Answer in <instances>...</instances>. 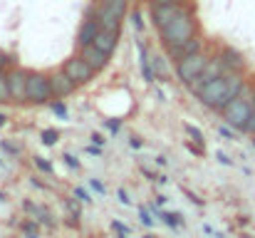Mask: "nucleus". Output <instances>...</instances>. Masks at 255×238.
Segmentation results:
<instances>
[{
	"label": "nucleus",
	"mask_w": 255,
	"mask_h": 238,
	"mask_svg": "<svg viewBox=\"0 0 255 238\" xmlns=\"http://www.w3.org/2000/svg\"><path fill=\"white\" fill-rule=\"evenodd\" d=\"M246 89H248V84H246ZM246 89L236 99H231L221 112L223 122L236 132H246V124H248V117H251V97L246 94Z\"/></svg>",
	"instance_id": "3"
},
{
	"label": "nucleus",
	"mask_w": 255,
	"mask_h": 238,
	"mask_svg": "<svg viewBox=\"0 0 255 238\" xmlns=\"http://www.w3.org/2000/svg\"><path fill=\"white\" fill-rule=\"evenodd\" d=\"M127 15H129V22L134 25V30H136V32H141V30H144V20H141V12H139V10H134V12H127Z\"/></svg>",
	"instance_id": "23"
},
{
	"label": "nucleus",
	"mask_w": 255,
	"mask_h": 238,
	"mask_svg": "<svg viewBox=\"0 0 255 238\" xmlns=\"http://www.w3.org/2000/svg\"><path fill=\"white\" fill-rule=\"evenodd\" d=\"M50 89H52V99H65V97L75 94L77 84H75V79L67 77L62 70H55L50 75Z\"/></svg>",
	"instance_id": "8"
},
{
	"label": "nucleus",
	"mask_w": 255,
	"mask_h": 238,
	"mask_svg": "<svg viewBox=\"0 0 255 238\" xmlns=\"http://www.w3.org/2000/svg\"><path fill=\"white\" fill-rule=\"evenodd\" d=\"M253 147H255V134H253Z\"/></svg>",
	"instance_id": "49"
},
{
	"label": "nucleus",
	"mask_w": 255,
	"mask_h": 238,
	"mask_svg": "<svg viewBox=\"0 0 255 238\" xmlns=\"http://www.w3.org/2000/svg\"><path fill=\"white\" fill-rule=\"evenodd\" d=\"M218 132H221L226 139H236V129H231V127H218Z\"/></svg>",
	"instance_id": "32"
},
{
	"label": "nucleus",
	"mask_w": 255,
	"mask_h": 238,
	"mask_svg": "<svg viewBox=\"0 0 255 238\" xmlns=\"http://www.w3.org/2000/svg\"><path fill=\"white\" fill-rule=\"evenodd\" d=\"M25 84H27V70L12 65L7 70V92H10V102L25 104Z\"/></svg>",
	"instance_id": "7"
},
{
	"label": "nucleus",
	"mask_w": 255,
	"mask_h": 238,
	"mask_svg": "<svg viewBox=\"0 0 255 238\" xmlns=\"http://www.w3.org/2000/svg\"><path fill=\"white\" fill-rule=\"evenodd\" d=\"M62 159H65V164H67L70 169H80V159L72 157L70 152H65V154H62Z\"/></svg>",
	"instance_id": "29"
},
{
	"label": "nucleus",
	"mask_w": 255,
	"mask_h": 238,
	"mask_svg": "<svg viewBox=\"0 0 255 238\" xmlns=\"http://www.w3.org/2000/svg\"><path fill=\"white\" fill-rule=\"evenodd\" d=\"M216 238H226V236H221V234H216Z\"/></svg>",
	"instance_id": "48"
},
{
	"label": "nucleus",
	"mask_w": 255,
	"mask_h": 238,
	"mask_svg": "<svg viewBox=\"0 0 255 238\" xmlns=\"http://www.w3.org/2000/svg\"><path fill=\"white\" fill-rule=\"evenodd\" d=\"M2 149H5L7 154H17V152H20L17 147H12V144H7V142H2Z\"/></svg>",
	"instance_id": "42"
},
{
	"label": "nucleus",
	"mask_w": 255,
	"mask_h": 238,
	"mask_svg": "<svg viewBox=\"0 0 255 238\" xmlns=\"http://www.w3.org/2000/svg\"><path fill=\"white\" fill-rule=\"evenodd\" d=\"M0 166H2V161H0Z\"/></svg>",
	"instance_id": "51"
},
{
	"label": "nucleus",
	"mask_w": 255,
	"mask_h": 238,
	"mask_svg": "<svg viewBox=\"0 0 255 238\" xmlns=\"http://www.w3.org/2000/svg\"><path fill=\"white\" fill-rule=\"evenodd\" d=\"M12 65H15V57H12L10 52L0 50V70H10Z\"/></svg>",
	"instance_id": "24"
},
{
	"label": "nucleus",
	"mask_w": 255,
	"mask_h": 238,
	"mask_svg": "<svg viewBox=\"0 0 255 238\" xmlns=\"http://www.w3.org/2000/svg\"><path fill=\"white\" fill-rule=\"evenodd\" d=\"M186 194H188V191H186ZM188 199H191L196 206H203V199H198V196H193V194H188Z\"/></svg>",
	"instance_id": "43"
},
{
	"label": "nucleus",
	"mask_w": 255,
	"mask_h": 238,
	"mask_svg": "<svg viewBox=\"0 0 255 238\" xmlns=\"http://www.w3.org/2000/svg\"><path fill=\"white\" fill-rule=\"evenodd\" d=\"M107 129L117 134V132L122 129V119H107Z\"/></svg>",
	"instance_id": "30"
},
{
	"label": "nucleus",
	"mask_w": 255,
	"mask_h": 238,
	"mask_svg": "<svg viewBox=\"0 0 255 238\" xmlns=\"http://www.w3.org/2000/svg\"><path fill=\"white\" fill-rule=\"evenodd\" d=\"M166 201H169V199H166V196H156V206H164V204H166Z\"/></svg>",
	"instance_id": "44"
},
{
	"label": "nucleus",
	"mask_w": 255,
	"mask_h": 238,
	"mask_svg": "<svg viewBox=\"0 0 255 238\" xmlns=\"http://www.w3.org/2000/svg\"><path fill=\"white\" fill-rule=\"evenodd\" d=\"M216 57L221 60V65L226 67V72H246V60H243V55H241L236 47L223 45Z\"/></svg>",
	"instance_id": "9"
},
{
	"label": "nucleus",
	"mask_w": 255,
	"mask_h": 238,
	"mask_svg": "<svg viewBox=\"0 0 255 238\" xmlns=\"http://www.w3.org/2000/svg\"><path fill=\"white\" fill-rule=\"evenodd\" d=\"M10 102V92H7V70H0V104Z\"/></svg>",
	"instance_id": "20"
},
{
	"label": "nucleus",
	"mask_w": 255,
	"mask_h": 238,
	"mask_svg": "<svg viewBox=\"0 0 255 238\" xmlns=\"http://www.w3.org/2000/svg\"><path fill=\"white\" fill-rule=\"evenodd\" d=\"M22 231H25V236L27 238H40V229H37L35 221H27V224L22 226Z\"/></svg>",
	"instance_id": "25"
},
{
	"label": "nucleus",
	"mask_w": 255,
	"mask_h": 238,
	"mask_svg": "<svg viewBox=\"0 0 255 238\" xmlns=\"http://www.w3.org/2000/svg\"><path fill=\"white\" fill-rule=\"evenodd\" d=\"M246 238H251V236H246Z\"/></svg>",
	"instance_id": "52"
},
{
	"label": "nucleus",
	"mask_w": 255,
	"mask_h": 238,
	"mask_svg": "<svg viewBox=\"0 0 255 238\" xmlns=\"http://www.w3.org/2000/svg\"><path fill=\"white\" fill-rule=\"evenodd\" d=\"M246 134H255V102H251V117L246 124Z\"/></svg>",
	"instance_id": "27"
},
{
	"label": "nucleus",
	"mask_w": 255,
	"mask_h": 238,
	"mask_svg": "<svg viewBox=\"0 0 255 238\" xmlns=\"http://www.w3.org/2000/svg\"><path fill=\"white\" fill-rule=\"evenodd\" d=\"M67 209L72 211V216H75V219H80V216H82V209H80V201H77V199H67Z\"/></svg>",
	"instance_id": "28"
},
{
	"label": "nucleus",
	"mask_w": 255,
	"mask_h": 238,
	"mask_svg": "<svg viewBox=\"0 0 255 238\" xmlns=\"http://www.w3.org/2000/svg\"><path fill=\"white\" fill-rule=\"evenodd\" d=\"M104 142H107V139H104V137H102L99 132H94V134H92V144H97V147H102Z\"/></svg>",
	"instance_id": "36"
},
{
	"label": "nucleus",
	"mask_w": 255,
	"mask_h": 238,
	"mask_svg": "<svg viewBox=\"0 0 255 238\" xmlns=\"http://www.w3.org/2000/svg\"><path fill=\"white\" fill-rule=\"evenodd\" d=\"M75 196H77L80 201H85V204H92V199H89V194H87L85 189H75Z\"/></svg>",
	"instance_id": "34"
},
{
	"label": "nucleus",
	"mask_w": 255,
	"mask_h": 238,
	"mask_svg": "<svg viewBox=\"0 0 255 238\" xmlns=\"http://www.w3.org/2000/svg\"><path fill=\"white\" fill-rule=\"evenodd\" d=\"M144 238H154V236H144Z\"/></svg>",
	"instance_id": "50"
},
{
	"label": "nucleus",
	"mask_w": 255,
	"mask_h": 238,
	"mask_svg": "<svg viewBox=\"0 0 255 238\" xmlns=\"http://www.w3.org/2000/svg\"><path fill=\"white\" fill-rule=\"evenodd\" d=\"M208 52H193V55H183V57H178L176 60V77L181 84H191L193 79L198 77L201 72H203V67H206V62H208Z\"/></svg>",
	"instance_id": "5"
},
{
	"label": "nucleus",
	"mask_w": 255,
	"mask_h": 238,
	"mask_svg": "<svg viewBox=\"0 0 255 238\" xmlns=\"http://www.w3.org/2000/svg\"><path fill=\"white\" fill-rule=\"evenodd\" d=\"M149 209H151V211H154V214H156L159 219H164V224H166L169 229H178V226L183 224V216H181V214H166V211H159V209H156L154 204H151Z\"/></svg>",
	"instance_id": "18"
},
{
	"label": "nucleus",
	"mask_w": 255,
	"mask_h": 238,
	"mask_svg": "<svg viewBox=\"0 0 255 238\" xmlns=\"http://www.w3.org/2000/svg\"><path fill=\"white\" fill-rule=\"evenodd\" d=\"M129 147H131V149H141V139L131 134V137H129Z\"/></svg>",
	"instance_id": "37"
},
{
	"label": "nucleus",
	"mask_w": 255,
	"mask_h": 238,
	"mask_svg": "<svg viewBox=\"0 0 255 238\" xmlns=\"http://www.w3.org/2000/svg\"><path fill=\"white\" fill-rule=\"evenodd\" d=\"M149 2H176V5H191V0H149Z\"/></svg>",
	"instance_id": "41"
},
{
	"label": "nucleus",
	"mask_w": 255,
	"mask_h": 238,
	"mask_svg": "<svg viewBox=\"0 0 255 238\" xmlns=\"http://www.w3.org/2000/svg\"><path fill=\"white\" fill-rule=\"evenodd\" d=\"M127 236H129V234H122V231H117V236H114V238H127Z\"/></svg>",
	"instance_id": "46"
},
{
	"label": "nucleus",
	"mask_w": 255,
	"mask_h": 238,
	"mask_svg": "<svg viewBox=\"0 0 255 238\" xmlns=\"http://www.w3.org/2000/svg\"><path fill=\"white\" fill-rule=\"evenodd\" d=\"M151 70H154V77L156 79H166L169 77L166 57H161V55H151Z\"/></svg>",
	"instance_id": "17"
},
{
	"label": "nucleus",
	"mask_w": 255,
	"mask_h": 238,
	"mask_svg": "<svg viewBox=\"0 0 255 238\" xmlns=\"http://www.w3.org/2000/svg\"><path fill=\"white\" fill-rule=\"evenodd\" d=\"M112 229H114V231H122V234H129V229H127L122 221H112Z\"/></svg>",
	"instance_id": "39"
},
{
	"label": "nucleus",
	"mask_w": 255,
	"mask_h": 238,
	"mask_svg": "<svg viewBox=\"0 0 255 238\" xmlns=\"http://www.w3.org/2000/svg\"><path fill=\"white\" fill-rule=\"evenodd\" d=\"M40 139H42L45 147H55V144L60 142V132H57V129H45V132L40 134Z\"/></svg>",
	"instance_id": "19"
},
{
	"label": "nucleus",
	"mask_w": 255,
	"mask_h": 238,
	"mask_svg": "<svg viewBox=\"0 0 255 238\" xmlns=\"http://www.w3.org/2000/svg\"><path fill=\"white\" fill-rule=\"evenodd\" d=\"M62 72L67 75L70 79H75V84L77 87H82V84H89L92 79H94V70L87 65L85 60L80 57V55H72L70 60H65V65H62Z\"/></svg>",
	"instance_id": "6"
},
{
	"label": "nucleus",
	"mask_w": 255,
	"mask_h": 238,
	"mask_svg": "<svg viewBox=\"0 0 255 238\" xmlns=\"http://www.w3.org/2000/svg\"><path fill=\"white\" fill-rule=\"evenodd\" d=\"M52 89H50V75L45 72H30L27 70V84H25V102L27 104H50Z\"/></svg>",
	"instance_id": "4"
},
{
	"label": "nucleus",
	"mask_w": 255,
	"mask_h": 238,
	"mask_svg": "<svg viewBox=\"0 0 255 238\" xmlns=\"http://www.w3.org/2000/svg\"><path fill=\"white\" fill-rule=\"evenodd\" d=\"M246 84H248L246 72H223V75L213 77L211 82H206L196 92V97L203 107H208L213 112H223V107L246 89Z\"/></svg>",
	"instance_id": "1"
},
{
	"label": "nucleus",
	"mask_w": 255,
	"mask_h": 238,
	"mask_svg": "<svg viewBox=\"0 0 255 238\" xmlns=\"http://www.w3.org/2000/svg\"><path fill=\"white\" fill-rule=\"evenodd\" d=\"M251 102H255V87H253V94H251Z\"/></svg>",
	"instance_id": "47"
},
{
	"label": "nucleus",
	"mask_w": 255,
	"mask_h": 238,
	"mask_svg": "<svg viewBox=\"0 0 255 238\" xmlns=\"http://www.w3.org/2000/svg\"><path fill=\"white\" fill-rule=\"evenodd\" d=\"M193 35H198V17H196L193 5H181V10L171 17L169 22L164 27H159V37H161V45L166 50L191 40Z\"/></svg>",
	"instance_id": "2"
},
{
	"label": "nucleus",
	"mask_w": 255,
	"mask_h": 238,
	"mask_svg": "<svg viewBox=\"0 0 255 238\" xmlns=\"http://www.w3.org/2000/svg\"><path fill=\"white\" fill-rule=\"evenodd\" d=\"M5 122H7V117H5V114H0V127H5Z\"/></svg>",
	"instance_id": "45"
},
{
	"label": "nucleus",
	"mask_w": 255,
	"mask_h": 238,
	"mask_svg": "<svg viewBox=\"0 0 255 238\" xmlns=\"http://www.w3.org/2000/svg\"><path fill=\"white\" fill-rule=\"evenodd\" d=\"M35 166H37L40 171H45V174H52V164H50L47 159H42V157H35Z\"/></svg>",
	"instance_id": "26"
},
{
	"label": "nucleus",
	"mask_w": 255,
	"mask_h": 238,
	"mask_svg": "<svg viewBox=\"0 0 255 238\" xmlns=\"http://www.w3.org/2000/svg\"><path fill=\"white\" fill-rule=\"evenodd\" d=\"M80 57L85 60L94 72H102V70H107V65H109V55H104V52H102L99 47H94V45L80 47Z\"/></svg>",
	"instance_id": "11"
},
{
	"label": "nucleus",
	"mask_w": 255,
	"mask_h": 238,
	"mask_svg": "<svg viewBox=\"0 0 255 238\" xmlns=\"http://www.w3.org/2000/svg\"><path fill=\"white\" fill-rule=\"evenodd\" d=\"M136 47H139V65H141V72H144V79L146 82H154V70H151V55H149V47L141 42V40H136Z\"/></svg>",
	"instance_id": "15"
},
{
	"label": "nucleus",
	"mask_w": 255,
	"mask_h": 238,
	"mask_svg": "<svg viewBox=\"0 0 255 238\" xmlns=\"http://www.w3.org/2000/svg\"><path fill=\"white\" fill-rule=\"evenodd\" d=\"M139 219H141V224H144V226H154V221H151V216H149V211H146V209H141V211H139Z\"/></svg>",
	"instance_id": "31"
},
{
	"label": "nucleus",
	"mask_w": 255,
	"mask_h": 238,
	"mask_svg": "<svg viewBox=\"0 0 255 238\" xmlns=\"http://www.w3.org/2000/svg\"><path fill=\"white\" fill-rule=\"evenodd\" d=\"M50 107H52V112H55L60 119H67V107H65L62 99H50Z\"/></svg>",
	"instance_id": "21"
},
{
	"label": "nucleus",
	"mask_w": 255,
	"mask_h": 238,
	"mask_svg": "<svg viewBox=\"0 0 255 238\" xmlns=\"http://www.w3.org/2000/svg\"><path fill=\"white\" fill-rule=\"evenodd\" d=\"M87 154H92V157H99V154H102V147L92 144V147H87Z\"/></svg>",
	"instance_id": "40"
},
{
	"label": "nucleus",
	"mask_w": 255,
	"mask_h": 238,
	"mask_svg": "<svg viewBox=\"0 0 255 238\" xmlns=\"http://www.w3.org/2000/svg\"><path fill=\"white\" fill-rule=\"evenodd\" d=\"M201 50H203V37L201 35H193L191 40H186V42H181L176 47H169L166 55H169L171 60H178L183 55H193V52H201Z\"/></svg>",
	"instance_id": "14"
},
{
	"label": "nucleus",
	"mask_w": 255,
	"mask_h": 238,
	"mask_svg": "<svg viewBox=\"0 0 255 238\" xmlns=\"http://www.w3.org/2000/svg\"><path fill=\"white\" fill-rule=\"evenodd\" d=\"M117 196H119V201H122V204H124V206H129V204H131V201H129V196H127V191H124V189H119V191H117Z\"/></svg>",
	"instance_id": "38"
},
{
	"label": "nucleus",
	"mask_w": 255,
	"mask_h": 238,
	"mask_svg": "<svg viewBox=\"0 0 255 238\" xmlns=\"http://www.w3.org/2000/svg\"><path fill=\"white\" fill-rule=\"evenodd\" d=\"M97 32H99V20H97V15H87L85 20H82V25H80V32H77V45H80V47L92 45L94 37H97Z\"/></svg>",
	"instance_id": "13"
},
{
	"label": "nucleus",
	"mask_w": 255,
	"mask_h": 238,
	"mask_svg": "<svg viewBox=\"0 0 255 238\" xmlns=\"http://www.w3.org/2000/svg\"><path fill=\"white\" fill-rule=\"evenodd\" d=\"M94 47H99L104 55H114V50H117V45H119V30H109V27H99V32H97V37H94V42H92Z\"/></svg>",
	"instance_id": "10"
},
{
	"label": "nucleus",
	"mask_w": 255,
	"mask_h": 238,
	"mask_svg": "<svg viewBox=\"0 0 255 238\" xmlns=\"http://www.w3.org/2000/svg\"><path fill=\"white\" fill-rule=\"evenodd\" d=\"M183 129H186V132H188V137H191V139H193V142H196V144H203V142H206V139H203V134H201V129H198V127H193V124H183Z\"/></svg>",
	"instance_id": "22"
},
{
	"label": "nucleus",
	"mask_w": 255,
	"mask_h": 238,
	"mask_svg": "<svg viewBox=\"0 0 255 238\" xmlns=\"http://www.w3.org/2000/svg\"><path fill=\"white\" fill-rule=\"evenodd\" d=\"M216 159H218L223 166H233V159H228L226 154H223V152H216Z\"/></svg>",
	"instance_id": "35"
},
{
	"label": "nucleus",
	"mask_w": 255,
	"mask_h": 238,
	"mask_svg": "<svg viewBox=\"0 0 255 238\" xmlns=\"http://www.w3.org/2000/svg\"><path fill=\"white\" fill-rule=\"evenodd\" d=\"M99 7H104V10H109L114 17L124 20L127 12H129V0H99Z\"/></svg>",
	"instance_id": "16"
},
{
	"label": "nucleus",
	"mask_w": 255,
	"mask_h": 238,
	"mask_svg": "<svg viewBox=\"0 0 255 238\" xmlns=\"http://www.w3.org/2000/svg\"><path fill=\"white\" fill-rule=\"evenodd\" d=\"M178 10H181V5H176V2H151V20H154L156 30L164 27Z\"/></svg>",
	"instance_id": "12"
},
{
	"label": "nucleus",
	"mask_w": 255,
	"mask_h": 238,
	"mask_svg": "<svg viewBox=\"0 0 255 238\" xmlns=\"http://www.w3.org/2000/svg\"><path fill=\"white\" fill-rule=\"evenodd\" d=\"M89 186H92L97 194H104V191H107V189H104V184H102V181H97V179H89Z\"/></svg>",
	"instance_id": "33"
}]
</instances>
